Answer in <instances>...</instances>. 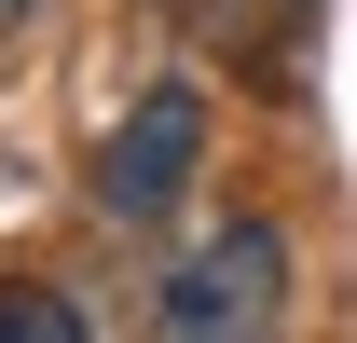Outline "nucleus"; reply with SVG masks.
I'll use <instances>...</instances> for the list:
<instances>
[{
  "mask_svg": "<svg viewBox=\"0 0 357 343\" xmlns=\"http://www.w3.org/2000/svg\"><path fill=\"white\" fill-rule=\"evenodd\" d=\"M0 343H96V316L69 289H0Z\"/></svg>",
  "mask_w": 357,
  "mask_h": 343,
  "instance_id": "20e7f679",
  "label": "nucleus"
},
{
  "mask_svg": "<svg viewBox=\"0 0 357 343\" xmlns=\"http://www.w3.org/2000/svg\"><path fill=\"white\" fill-rule=\"evenodd\" d=\"M178 14H192V28H206L220 55L275 69V55H289V14H303V0H178Z\"/></svg>",
  "mask_w": 357,
  "mask_h": 343,
  "instance_id": "7ed1b4c3",
  "label": "nucleus"
},
{
  "mask_svg": "<svg viewBox=\"0 0 357 343\" xmlns=\"http://www.w3.org/2000/svg\"><path fill=\"white\" fill-rule=\"evenodd\" d=\"M275 302H289V234L275 220H234V234H206L151 289V330L165 343H234V330H275Z\"/></svg>",
  "mask_w": 357,
  "mask_h": 343,
  "instance_id": "f257e3e1",
  "label": "nucleus"
},
{
  "mask_svg": "<svg viewBox=\"0 0 357 343\" xmlns=\"http://www.w3.org/2000/svg\"><path fill=\"white\" fill-rule=\"evenodd\" d=\"M192 165H206V96L151 83L124 124H110V151H96V206L110 220H165L178 192H192Z\"/></svg>",
  "mask_w": 357,
  "mask_h": 343,
  "instance_id": "f03ea898",
  "label": "nucleus"
}]
</instances>
